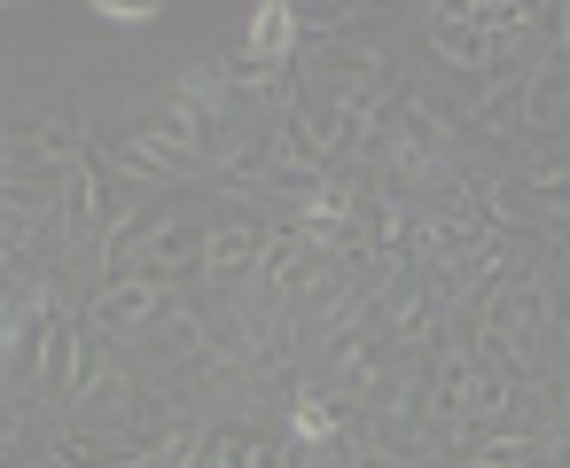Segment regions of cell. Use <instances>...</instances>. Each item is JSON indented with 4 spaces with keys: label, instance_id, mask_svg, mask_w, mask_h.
<instances>
[{
    "label": "cell",
    "instance_id": "cell-8",
    "mask_svg": "<svg viewBox=\"0 0 570 468\" xmlns=\"http://www.w3.org/2000/svg\"><path fill=\"white\" fill-rule=\"evenodd\" d=\"M523 196H531V211H570V172H531Z\"/></svg>",
    "mask_w": 570,
    "mask_h": 468
},
{
    "label": "cell",
    "instance_id": "cell-4",
    "mask_svg": "<svg viewBox=\"0 0 570 468\" xmlns=\"http://www.w3.org/2000/svg\"><path fill=\"white\" fill-rule=\"evenodd\" d=\"M305 40V9H289V0H258L250 9V24H243V63H274V71H289V48Z\"/></svg>",
    "mask_w": 570,
    "mask_h": 468
},
{
    "label": "cell",
    "instance_id": "cell-3",
    "mask_svg": "<svg viewBox=\"0 0 570 468\" xmlns=\"http://www.w3.org/2000/svg\"><path fill=\"white\" fill-rule=\"evenodd\" d=\"M258 258H266V227H250V219H219V227H204V281H219V289H235V281H250L258 273Z\"/></svg>",
    "mask_w": 570,
    "mask_h": 468
},
{
    "label": "cell",
    "instance_id": "cell-1",
    "mask_svg": "<svg viewBox=\"0 0 570 468\" xmlns=\"http://www.w3.org/2000/svg\"><path fill=\"white\" fill-rule=\"evenodd\" d=\"M165 312H173V289H165L157 273H110V281L87 297V320H95L102 336H149Z\"/></svg>",
    "mask_w": 570,
    "mask_h": 468
},
{
    "label": "cell",
    "instance_id": "cell-7",
    "mask_svg": "<svg viewBox=\"0 0 570 468\" xmlns=\"http://www.w3.org/2000/svg\"><path fill=\"white\" fill-rule=\"evenodd\" d=\"M196 468H266V452L250 437H204V460Z\"/></svg>",
    "mask_w": 570,
    "mask_h": 468
},
{
    "label": "cell",
    "instance_id": "cell-5",
    "mask_svg": "<svg viewBox=\"0 0 570 468\" xmlns=\"http://www.w3.org/2000/svg\"><path fill=\"white\" fill-rule=\"evenodd\" d=\"M79 359H87V328H79L71 312H56V320H48V343H40V390H48V406H63V398H71Z\"/></svg>",
    "mask_w": 570,
    "mask_h": 468
},
{
    "label": "cell",
    "instance_id": "cell-10",
    "mask_svg": "<svg viewBox=\"0 0 570 468\" xmlns=\"http://www.w3.org/2000/svg\"><path fill=\"white\" fill-rule=\"evenodd\" d=\"M0 468H17V437H0Z\"/></svg>",
    "mask_w": 570,
    "mask_h": 468
},
{
    "label": "cell",
    "instance_id": "cell-2",
    "mask_svg": "<svg viewBox=\"0 0 570 468\" xmlns=\"http://www.w3.org/2000/svg\"><path fill=\"white\" fill-rule=\"evenodd\" d=\"M118 266H126V273H157V281L196 273V266H204V227H196V219H149V227L118 250Z\"/></svg>",
    "mask_w": 570,
    "mask_h": 468
},
{
    "label": "cell",
    "instance_id": "cell-11",
    "mask_svg": "<svg viewBox=\"0 0 570 468\" xmlns=\"http://www.w3.org/2000/svg\"><path fill=\"white\" fill-rule=\"evenodd\" d=\"M0 390H9V375H0Z\"/></svg>",
    "mask_w": 570,
    "mask_h": 468
},
{
    "label": "cell",
    "instance_id": "cell-9",
    "mask_svg": "<svg viewBox=\"0 0 570 468\" xmlns=\"http://www.w3.org/2000/svg\"><path fill=\"white\" fill-rule=\"evenodd\" d=\"M95 17H102V24H149V17H165V9H149V0H95Z\"/></svg>",
    "mask_w": 570,
    "mask_h": 468
},
{
    "label": "cell",
    "instance_id": "cell-6",
    "mask_svg": "<svg viewBox=\"0 0 570 468\" xmlns=\"http://www.w3.org/2000/svg\"><path fill=\"white\" fill-rule=\"evenodd\" d=\"M360 398H367V414H375V421H414V414H422V375H414V351H399L391 367H375Z\"/></svg>",
    "mask_w": 570,
    "mask_h": 468
},
{
    "label": "cell",
    "instance_id": "cell-12",
    "mask_svg": "<svg viewBox=\"0 0 570 468\" xmlns=\"http://www.w3.org/2000/svg\"><path fill=\"white\" fill-rule=\"evenodd\" d=\"M539 468H547V452H539Z\"/></svg>",
    "mask_w": 570,
    "mask_h": 468
}]
</instances>
